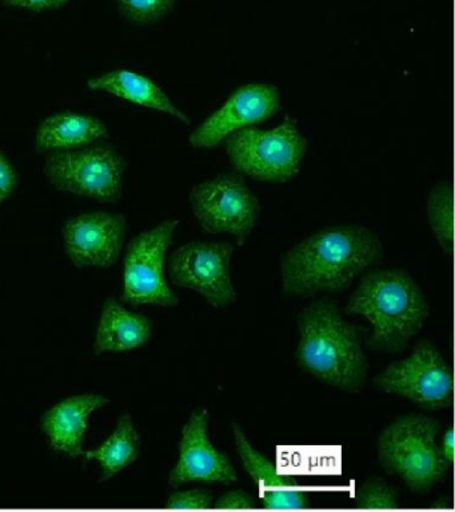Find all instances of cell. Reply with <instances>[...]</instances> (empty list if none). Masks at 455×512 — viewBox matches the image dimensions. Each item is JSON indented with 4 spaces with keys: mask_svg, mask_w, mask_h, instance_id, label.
Instances as JSON below:
<instances>
[{
    "mask_svg": "<svg viewBox=\"0 0 455 512\" xmlns=\"http://www.w3.org/2000/svg\"><path fill=\"white\" fill-rule=\"evenodd\" d=\"M441 424L423 415L395 420L378 440V456L389 474L401 476L415 492H426L449 471L437 436Z\"/></svg>",
    "mask_w": 455,
    "mask_h": 512,
    "instance_id": "obj_5",
    "label": "cell"
},
{
    "mask_svg": "<svg viewBox=\"0 0 455 512\" xmlns=\"http://www.w3.org/2000/svg\"><path fill=\"white\" fill-rule=\"evenodd\" d=\"M233 432L243 466L261 490L263 507L269 510H305L310 507V496L302 491L297 479L279 474L277 467L255 450L237 424H234Z\"/></svg>",
    "mask_w": 455,
    "mask_h": 512,
    "instance_id": "obj_14",
    "label": "cell"
},
{
    "mask_svg": "<svg viewBox=\"0 0 455 512\" xmlns=\"http://www.w3.org/2000/svg\"><path fill=\"white\" fill-rule=\"evenodd\" d=\"M150 336L151 322L147 316L126 310L110 298L103 304L94 351L97 355L131 351L143 346Z\"/></svg>",
    "mask_w": 455,
    "mask_h": 512,
    "instance_id": "obj_18",
    "label": "cell"
},
{
    "mask_svg": "<svg viewBox=\"0 0 455 512\" xmlns=\"http://www.w3.org/2000/svg\"><path fill=\"white\" fill-rule=\"evenodd\" d=\"M19 176L17 168L11 163L9 156L0 151V206L14 194L19 186Z\"/></svg>",
    "mask_w": 455,
    "mask_h": 512,
    "instance_id": "obj_24",
    "label": "cell"
},
{
    "mask_svg": "<svg viewBox=\"0 0 455 512\" xmlns=\"http://www.w3.org/2000/svg\"><path fill=\"white\" fill-rule=\"evenodd\" d=\"M439 448H441L443 458H445L446 462L449 463V466H451V464L454 463L455 455L453 427H450L449 430L445 432V435H443L442 439V446Z\"/></svg>",
    "mask_w": 455,
    "mask_h": 512,
    "instance_id": "obj_27",
    "label": "cell"
},
{
    "mask_svg": "<svg viewBox=\"0 0 455 512\" xmlns=\"http://www.w3.org/2000/svg\"><path fill=\"white\" fill-rule=\"evenodd\" d=\"M190 203L203 230L230 234L245 243L257 224L261 204L238 172L222 174L193 187Z\"/></svg>",
    "mask_w": 455,
    "mask_h": 512,
    "instance_id": "obj_7",
    "label": "cell"
},
{
    "mask_svg": "<svg viewBox=\"0 0 455 512\" xmlns=\"http://www.w3.org/2000/svg\"><path fill=\"white\" fill-rule=\"evenodd\" d=\"M211 506H213V496L205 490L177 492L166 502V507L171 510H206Z\"/></svg>",
    "mask_w": 455,
    "mask_h": 512,
    "instance_id": "obj_23",
    "label": "cell"
},
{
    "mask_svg": "<svg viewBox=\"0 0 455 512\" xmlns=\"http://www.w3.org/2000/svg\"><path fill=\"white\" fill-rule=\"evenodd\" d=\"M110 403L102 395H75L55 404L42 416V430L55 451L77 458L83 452L89 419Z\"/></svg>",
    "mask_w": 455,
    "mask_h": 512,
    "instance_id": "obj_15",
    "label": "cell"
},
{
    "mask_svg": "<svg viewBox=\"0 0 455 512\" xmlns=\"http://www.w3.org/2000/svg\"><path fill=\"white\" fill-rule=\"evenodd\" d=\"M209 419V411L198 408L183 427L178 463L169 478L171 487L177 488L191 482H237V472L229 458L210 442L207 435Z\"/></svg>",
    "mask_w": 455,
    "mask_h": 512,
    "instance_id": "obj_13",
    "label": "cell"
},
{
    "mask_svg": "<svg viewBox=\"0 0 455 512\" xmlns=\"http://www.w3.org/2000/svg\"><path fill=\"white\" fill-rule=\"evenodd\" d=\"M281 108V94L277 86L249 83L237 88L221 108L189 136V142L198 150H211L225 142L242 128L257 126L274 116Z\"/></svg>",
    "mask_w": 455,
    "mask_h": 512,
    "instance_id": "obj_11",
    "label": "cell"
},
{
    "mask_svg": "<svg viewBox=\"0 0 455 512\" xmlns=\"http://www.w3.org/2000/svg\"><path fill=\"white\" fill-rule=\"evenodd\" d=\"M87 88L93 91H102L115 98L127 100L139 107L165 112L182 123L190 124L189 116L175 106L169 95L158 86L154 80L138 72L129 70H115L95 76L87 82Z\"/></svg>",
    "mask_w": 455,
    "mask_h": 512,
    "instance_id": "obj_17",
    "label": "cell"
},
{
    "mask_svg": "<svg viewBox=\"0 0 455 512\" xmlns=\"http://www.w3.org/2000/svg\"><path fill=\"white\" fill-rule=\"evenodd\" d=\"M70 2L71 0H0L3 6L22 8V10L30 12L59 10Z\"/></svg>",
    "mask_w": 455,
    "mask_h": 512,
    "instance_id": "obj_25",
    "label": "cell"
},
{
    "mask_svg": "<svg viewBox=\"0 0 455 512\" xmlns=\"http://www.w3.org/2000/svg\"><path fill=\"white\" fill-rule=\"evenodd\" d=\"M375 383L387 394L413 400L426 410H442L453 404V370L427 340L419 342L406 359L391 363Z\"/></svg>",
    "mask_w": 455,
    "mask_h": 512,
    "instance_id": "obj_9",
    "label": "cell"
},
{
    "mask_svg": "<svg viewBox=\"0 0 455 512\" xmlns=\"http://www.w3.org/2000/svg\"><path fill=\"white\" fill-rule=\"evenodd\" d=\"M141 439L135 430L130 415H123L118 420L113 434L97 450L83 451L85 460H95L102 468V480L113 479L138 459Z\"/></svg>",
    "mask_w": 455,
    "mask_h": 512,
    "instance_id": "obj_19",
    "label": "cell"
},
{
    "mask_svg": "<svg viewBox=\"0 0 455 512\" xmlns=\"http://www.w3.org/2000/svg\"><path fill=\"white\" fill-rule=\"evenodd\" d=\"M354 504L366 510H393L399 507L398 492L382 480H369L355 494Z\"/></svg>",
    "mask_w": 455,
    "mask_h": 512,
    "instance_id": "obj_22",
    "label": "cell"
},
{
    "mask_svg": "<svg viewBox=\"0 0 455 512\" xmlns=\"http://www.w3.org/2000/svg\"><path fill=\"white\" fill-rule=\"evenodd\" d=\"M227 156L238 174L258 182L286 183L301 171L309 142L297 120L287 115L279 126L242 128L225 140Z\"/></svg>",
    "mask_w": 455,
    "mask_h": 512,
    "instance_id": "obj_4",
    "label": "cell"
},
{
    "mask_svg": "<svg viewBox=\"0 0 455 512\" xmlns=\"http://www.w3.org/2000/svg\"><path fill=\"white\" fill-rule=\"evenodd\" d=\"M215 507L223 510H250L257 507V502L253 496L246 494L241 490L227 492L215 502Z\"/></svg>",
    "mask_w": 455,
    "mask_h": 512,
    "instance_id": "obj_26",
    "label": "cell"
},
{
    "mask_svg": "<svg viewBox=\"0 0 455 512\" xmlns=\"http://www.w3.org/2000/svg\"><path fill=\"white\" fill-rule=\"evenodd\" d=\"M233 252L229 242L187 243L170 256V278L179 287L199 292L214 307L229 306L237 298L230 274Z\"/></svg>",
    "mask_w": 455,
    "mask_h": 512,
    "instance_id": "obj_10",
    "label": "cell"
},
{
    "mask_svg": "<svg viewBox=\"0 0 455 512\" xmlns=\"http://www.w3.org/2000/svg\"><path fill=\"white\" fill-rule=\"evenodd\" d=\"M126 230V218L121 214L102 211L74 216L63 226L66 254L79 268H109L122 254Z\"/></svg>",
    "mask_w": 455,
    "mask_h": 512,
    "instance_id": "obj_12",
    "label": "cell"
},
{
    "mask_svg": "<svg viewBox=\"0 0 455 512\" xmlns=\"http://www.w3.org/2000/svg\"><path fill=\"white\" fill-rule=\"evenodd\" d=\"M298 362L323 382L346 391L365 383L367 359L358 328L326 300L311 304L299 316Z\"/></svg>",
    "mask_w": 455,
    "mask_h": 512,
    "instance_id": "obj_3",
    "label": "cell"
},
{
    "mask_svg": "<svg viewBox=\"0 0 455 512\" xmlns=\"http://www.w3.org/2000/svg\"><path fill=\"white\" fill-rule=\"evenodd\" d=\"M126 162L110 144H90L77 150L54 152L43 174L59 191L115 203L123 195Z\"/></svg>",
    "mask_w": 455,
    "mask_h": 512,
    "instance_id": "obj_6",
    "label": "cell"
},
{
    "mask_svg": "<svg viewBox=\"0 0 455 512\" xmlns=\"http://www.w3.org/2000/svg\"><path fill=\"white\" fill-rule=\"evenodd\" d=\"M346 310L369 320L373 326L369 347L387 352L405 348L429 316L421 288L398 268L374 270L363 276Z\"/></svg>",
    "mask_w": 455,
    "mask_h": 512,
    "instance_id": "obj_2",
    "label": "cell"
},
{
    "mask_svg": "<svg viewBox=\"0 0 455 512\" xmlns=\"http://www.w3.org/2000/svg\"><path fill=\"white\" fill-rule=\"evenodd\" d=\"M109 136L106 123L95 116L78 112H59L39 124L35 148L39 154L77 150Z\"/></svg>",
    "mask_w": 455,
    "mask_h": 512,
    "instance_id": "obj_16",
    "label": "cell"
},
{
    "mask_svg": "<svg viewBox=\"0 0 455 512\" xmlns=\"http://www.w3.org/2000/svg\"><path fill=\"white\" fill-rule=\"evenodd\" d=\"M427 216L431 231L447 256L454 250V190L449 182L438 183L430 191Z\"/></svg>",
    "mask_w": 455,
    "mask_h": 512,
    "instance_id": "obj_20",
    "label": "cell"
},
{
    "mask_svg": "<svg viewBox=\"0 0 455 512\" xmlns=\"http://www.w3.org/2000/svg\"><path fill=\"white\" fill-rule=\"evenodd\" d=\"M178 224L165 220L131 240L123 260L122 302L177 306L178 296L165 278V260Z\"/></svg>",
    "mask_w": 455,
    "mask_h": 512,
    "instance_id": "obj_8",
    "label": "cell"
},
{
    "mask_svg": "<svg viewBox=\"0 0 455 512\" xmlns=\"http://www.w3.org/2000/svg\"><path fill=\"white\" fill-rule=\"evenodd\" d=\"M123 18L138 26H149L166 18L177 0H114Z\"/></svg>",
    "mask_w": 455,
    "mask_h": 512,
    "instance_id": "obj_21",
    "label": "cell"
},
{
    "mask_svg": "<svg viewBox=\"0 0 455 512\" xmlns=\"http://www.w3.org/2000/svg\"><path fill=\"white\" fill-rule=\"evenodd\" d=\"M383 258L381 239L363 226H333L307 236L282 258L287 295L311 296L349 287Z\"/></svg>",
    "mask_w": 455,
    "mask_h": 512,
    "instance_id": "obj_1",
    "label": "cell"
}]
</instances>
